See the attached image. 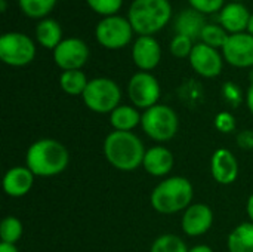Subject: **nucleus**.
I'll list each match as a JSON object with an SVG mask.
<instances>
[{"mask_svg": "<svg viewBox=\"0 0 253 252\" xmlns=\"http://www.w3.org/2000/svg\"><path fill=\"white\" fill-rule=\"evenodd\" d=\"M145 147L133 132L114 131L104 141V156L107 162L119 171L130 172L142 166Z\"/></svg>", "mask_w": 253, "mask_h": 252, "instance_id": "f257e3e1", "label": "nucleus"}, {"mask_svg": "<svg viewBox=\"0 0 253 252\" xmlns=\"http://www.w3.org/2000/svg\"><path fill=\"white\" fill-rule=\"evenodd\" d=\"M25 162L36 177H55L67 169L70 153L62 143L43 138L28 147Z\"/></svg>", "mask_w": 253, "mask_h": 252, "instance_id": "f03ea898", "label": "nucleus"}, {"mask_svg": "<svg viewBox=\"0 0 253 252\" xmlns=\"http://www.w3.org/2000/svg\"><path fill=\"white\" fill-rule=\"evenodd\" d=\"M172 18V4L169 0H133L127 19L133 31L139 36H154Z\"/></svg>", "mask_w": 253, "mask_h": 252, "instance_id": "7ed1b4c3", "label": "nucleus"}, {"mask_svg": "<svg viewBox=\"0 0 253 252\" xmlns=\"http://www.w3.org/2000/svg\"><path fill=\"white\" fill-rule=\"evenodd\" d=\"M194 190L185 177H170L163 180L150 196L151 206L159 214L170 215L185 211L193 201Z\"/></svg>", "mask_w": 253, "mask_h": 252, "instance_id": "20e7f679", "label": "nucleus"}, {"mask_svg": "<svg viewBox=\"0 0 253 252\" xmlns=\"http://www.w3.org/2000/svg\"><path fill=\"white\" fill-rule=\"evenodd\" d=\"M141 126L151 140L166 143L178 134L179 119L172 107L165 104H156L154 107L144 110Z\"/></svg>", "mask_w": 253, "mask_h": 252, "instance_id": "39448f33", "label": "nucleus"}, {"mask_svg": "<svg viewBox=\"0 0 253 252\" xmlns=\"http://www.w3.org/2000/svg\"><path fill=\"white\" fill-rule=\"evenodd\" d=\"M82 98L90 111L111 114L120 105L122 91L113 79L96 77L89 80Z\"/></svg>", "mask_w": 253, "mask_h": 252, "instance_id": "423d86ee", "label": "nucleus"}, {"mask_svg": "<svg viewBox=\"0 0 253 252\" xmlns=\"http://www.w3.org/2000/svg\"><path fill=\"white\" fill-rule=\"evenodd\" d=\"M36 58V43L19 31L4 33L0 37V59L10 67L28 65Z\"/></svg>", "mask_w": 253, "mask_h": 252, "instance_id": "0eeeda50", "label": "nucleus"}, {"mask_svg": "<svg viewBox=\"0 0 253 252\" xmlns=\"http://www.w3.org/2000/svg\"><path fill=\"white\" fill-rule=\"evenodd\" d=\"M133 28L127 18L111 15L102 18L95 28V37L102 48L116 50L127 46L133 37Z\"/></svg>", "mask_w": 253, "mask_h": 252, "instance_id": "6e6552de", "label": "nucleus"}, {"mask_svg": "<svg viewBox=\"0 0 253 252\" xmlns=\"http://www.w3.org/2000/svg\"><path fill=\"white\" fill-rule=\"evenodd\" d=\"M160 83L148 71L135 73L127 83V95L133 107L148 110L160 100Z\"/></svg>", "mask_w": 253, "mask_h": 252, "instance_id": "1a4fd4ad", "label": "nucleus"}, {"mask_svg": "<svg viewBox=\"0 0 253 252\" xmlns=\"http://www.w3.org/2000/svg\"><path fill=\"white\" fill-rule=\"evenodd\" d=\"M89 59V48L84 40L79 37L64 39L53 49V61L62 70H82Z\"/></svg>", "mask_w": 253, "mask_h": 252, "instance_id": "9d476101", "label": "nucleus"}, {"mask_svg": "<svg viewBox=\"0 0 253 252\" xmlns=\"http://www.w3.org/2000/svg\"><path fill=\"white\" fill-rule=\"evenodd\" d=\"M224 59L237 68L253 67V36L246 33L230 34L222 46Z\"/></svg>", "mask_w": 253, "mask_h": 252, "instance_id": "9b49d317", "label": "nucleus"}, {"mask_svg": "<svg viewBox=\"0 0 253 252\" xmlns=\"http://www.w3.org/2000/svg\"><path fill=\"white\" fill-rule=\"evenodd\" d=\"M190 64L193 70L206 79H212L221 74L224 67V56L218 52V49L208 46L205 43H196L190 56Z\"/></svg>", "mask_w": 253, "mask_h": 252, "instance_id": "f8f14e48", "label": "nucleus"}, {"mask_svg": "<svg viewBox=\"0 0 253 252\" xmlns=\"http://www.w3.org/2000/svg\"><path fill=\"white\" fill-rule=\"evenodd\" d=\"M181 224L187 236H202L208 233L213 224V211L205 203H191L184 211Z\"/></svg>", "mask_w": 253, "mask_h": 252, "instance_id": "ddd939ff", "label": "nucleus"}, {"mask_svg": "<svg viewBox=\"0 0 253 252\" xmlns=\"http://www.w3.org/2000/svg\"><path fill=\"white\" fill-rule=\"evenodd\" d=\"M132 59L141 71L150 73L162 59L160 43L154 36H139L132 46Z\"/></svg>", "mask_w": 253, "mask_h": 252, "instance_id": "4468645a", "label": "nucleus"}, {"mask_svg": "<svg viewBox=\"0 0 253 252\" xmlns=\"http://www.w3.org/2000/svg\"><path fill=\"white\" fill-rule=\"evenodd\" d=\"M211 171L216 183L230 186L239 177V162L228 149H218L212 156Z\"/></svg>", "mask_w": 253, "mask_h": 252, "instance_id": "2eb2a0df", "label": "nucleus"}, {"mask_svg": "<svg viewBox=\"0 0 253 252\" xmlns=\"http://www.w3.org/2000/svg\"><path fill=\"white\" fill-rule=\"evenodd\" d=\"M251 15L252 13L242 1H231L222 7L218 21L228 34H239L248 31Z\"/></svg>", "mask_w": 253, "mask_h": 252, "instance_id": "dca6fc26", "label": "nucleus"}, {"mask_svg": "<svg viewBox=\"0 0 253 252\" xmlns=\"http://www.w3.org/2000/svg\"><path fill=\"white\" fill-rule=\"evenodd\" d=\"M34 177L27 166L10 168L3 177V190L10 198H22L33 189Z\"/></svg>", "mask_w": 253, "mask_h": 252, "instance_id": "f3484780", "label": "nucleus"}, {"mask_svg": "<svg viewBox=\"0 0 253 252\" xmlns=\"http://www.w3.org/2000/svg\"><path fill=\"white\" fill-rule=\"evenodd\" d=\"M173 154L163 146H156L147 150L142 168L153 177H165L173 168Z\"/></svg>", "mask_w": 253, "mask_h": 252, "instance_id": "a211bd4d", "label": "nucleus"}, {"mask_svg": "<svg viewBox=\"0 0 253 252\" xmlns=\"http://www.w3.org/2000/svg\"><path fill=\"white\" fill-rule=\"evenodd\" d=\"M205 25H206L205 15L200 13V12H197V10L193 9V7H191V9L182 10V12L176 16L175 24H173L176 34L190 37L191 40L200 39Z\"/></svg>", "mask_w": 253, "mask_h": 252, "instance_id": "6ab92c4d", "label": "nucleus"}, {"mask_svg": "<svg viewBox=\"0 0 253 252\" xmlns=\"http://www.w3.org/2000/svg\"><path fill=\"white\" fill-rule=\"evenodd\" d=\"M36 40L40 43V46L53 50L64 40L59 22L52 18L40 19L36 25Z\"/></svg>", "mask_w": 253, "mask_h": 252, "instance_id": "aec40b11", "label": "nucleus"}, {"mask_svg": "<svg viewBox=\"0 0 253 252\" xmlns=\"http://www.w3.org/2000/svg\"><path fill=\"white\" fill-rule=\"evenodd\" d=\"M141 119L142 114L133 105H119L110 114L111 126L114 128V131H122V132H132V129L141 125Z\"/></svg>", "mask_w": 253, "mask_h": 252, "instance_id": "412c9836", "label": "nucleus"}, {"mask_svg": "<svg viewBox=\"0 0 253 252\" xmlns=\"http://www.w3.org/2000/svg\"><path fill=\"white\" fill-rule=\"evenodd\" d=\"M230 252H253V223H242L228 236Z\"/></svg>", "mask_w": 253, "mask_h": 252, "instance_id": "4be33fe9", "label": "nucleus"}, {"mask_svg": "<svg viewBox=\"0 0 253 252\" xmlns=\"http://www.w3.org/2000/svg\"><path fill=\"white\" fill-rule=\"evenodd\" d=\"M89 80L82 70L62 71L59 76V86L68 95H83Z\"/></svg>", "mask_w": 253, "mask_h": 252, "instance_id": "5701e85b", "label": "nucleus"}, {"mask_svg": "<svg viewBox=\"0 0 253 252\" xmlns=\"http://www.w3.org/2000/svg\"><path fill=\"white\" fill-rule=\"evenodd\" d=\"M58 0H18L19 9L28 18H46L52 12Z\"/></svg>", "mask_w": 253, "mask_h": 252, "instance_id": "b1692460", "label": "nucleus"}, {"mask_svg": "<svg viewBox=\"0 0 253 252\" xmlns=\"http://www.w3.org/2000/svg\"><path fill=\"white\" fill-rule=\"evenodd\" d=\"M228 33L225 31V28L219 24H206L203 31H202V36H200V40L202 43L208 45V46H212L215 49H222V46L225 45L227 39H228Z\"/></svg>", "mask_w": 253, "mask_h": 252, "instance_id": "393cba45", "label": "nucleus"}, {"mask_svg": "<svg viewBox=\"0 0 253 252\" xmlns=\"http://www.w3.org/2000/svg\"><path fill=\"white\" fill-rule=\"evenodd\" d=\"M22 233H24L22 223L16 217H6V218H3V221L0 224L1 242L15 245L22 238Z\"/></svg>", "mask_w": 253, "mask_h": 252, "instance_id": "a878e982", "label": "nucleus"}, {"mask_svg": "<svg viewBox=\"0 0 253 252\" xmlns=\"http://www.w3.org/2000/svg\"><path fill=\"white\" fill-rule=\"evenodd\" d=\"M185 242L176 235H162L159 236L153 245L150 252H188Z\"/></svg>", "mask_w": 253, "mask_h": 252, "instance_id": "bb28decb", "label": "nucleus"}, {"mask_svg": "<svg viewBox=\"0 0 253 252\" xmlns=\"http://www.w3.org/2000/svg\"><path fill=\"white\" fill-rule=\"evenodd\" d=\"M86 3L93 12L105 18V16L117 15V12L123 4V0H86Z\"/></svg>", "mask_w": 253, "mask_h": 252, "instance_id": "cd10ccee", "label": "nucleus"}, {"mask_svg": "<svg viewBox=\"0 0 253 252\" xmlns=\"http://www.w3.org/2000/svg\"><path fill=\"white\" fill-rule=\"evenodd\" d=\"M193 48H194L193 40L181 34H175V37L170 42V52L176 58H188Z\"/></svg>", "mask_w": 253, "mask_h": 252, "instance_id": "c85d7f7f", "label": "nucleus"}, {"mask_svg": "<svg viewBox=\"0 0 253 252\" xmlns=\"http://www.w3.org/2000/svg\"><path fill=\"white\" fill-rule=\"evenodd\" d=\"M190 6L196 9L197 12L208 15V13H216L221 12L225 6V0H188Z\"/></svg>", "mask_w": 253, "mask_h": 252, "instance_id": "c756f323", "label": "nucleus"}, {"mask_svg": "<svg viewBox=\"0 0 253 252\" xmlns=\"http://www.w3.org/2000/svg\"><path fill=\"white\" fill-rule=\"evenodd\" d=\"M215 126L218 131L224 132V134H230L236 131V119L231 113L228 111H222L215 117Z\"/></svg>", "mask_w": 253, "mask_h": 252, "instance_id": "7c9ffc66", "label": "nucleus"}, {"mask_svg": "<svg viewBox=\"0 0 253 252\" xmlns=\"http://www.w3.org/2000/svg\"><path fill=\"white\" fill-rule=\"evenodd\" d=\"M222 94H224V98H225L228 102H231L233 105H237V104H240V101H242V92H240L239 86H236V85L231 83V82H228V83L224 85Z\"/></svg>", "mask_w": 253, "mask_h": 252, "instance_id": "2f4dec72", "label": "nucleus"}, {"mask_svg": "<svg viewBox=\"0 0 253 252\" xmlns=\"http://www.w3.org/2000/svg\"><path fill=\"white\" fill-rule=\"evenodd\" d=\"M251 137H253L252 131H245L240 137H239V141H240V146L242 147H253V140H251Z\"/></svg>", "mask_w": 253, "mask_h": 252, "instance_id": "473e14b6", "label": "nucleus"}, {"mask_svg": "<svg viewBox=\"0 0 253 252\" xmlns=\"http://www.w3.org/2000/svg\"><path fill=\"white\" fill-rule=\"evenodd\" d=\"M246 104L249 107V111L253 114V82H251V86L246 92Z\"/></svg>", "mask_w": 253, "mask_h": 252, "instance_id": "72a5a7b5", "label": "nucleus"}, {"mask_svg": "<svg viewBox=\"0 0 253 252\" xmlns=\"http://www.w3.org/2000/svg\"><path fill=\"white\" fill-rule=\"evenodd\" d=\"M0 252H19V251H18V248H16L15 245L1 242V244H0Z\"/></svg>", "mask_w": 253, "mask_h": 252, "instance_id": "f704fd0d", "label": "nucleus"}, {"mask_svg": "<svg viewBox=\"0 0 253 252\" xmlns=\"http://www.w3.org/2000/svg\"><path fill=\"white\" fill-rule=\"evenodd\" d=\"M246 211H248V215H249V218H251V223H253V193L249 196V199H248Z\"/></svg>", "mask_w": 253, "mask_h": 252, "instance_id": "c9c22d12", "label": "nucleus"}, {"mask_svg": "<svg viewBox=\"0 0 253 252\" xmlns=\"http://www.w3.org/2000/svg\"><path fill=\"white\" fill-rule=\"evenodd\" d=\"M188 252H213V250L211 247H208V245H196Z\"/></svg>", "mask_w": 253, "mask_h": 252, "instance_id": "e433bc0d", "label": "nucleus"}, {"mask_svg": "<svg viewBox=\"0 0 253 252\" xmlns=\"http://www.w3.org/2000/svg\"><path fill=\"white\" fill-rule=\"evenodd\" d=\"M248 33L253 36V13L251 15V19H249V25H248Z\"/></svg>", "mask_w": 253, "mask_h": 252, "instance_id": "4c0bfd02", "label": "nucleus"}, {"mask_svg": "<svg viewBox=\"0 0 253 252\" xmlns=\"http://www.w3.org/2000/svg\"><path fill=\"white\" fill-rule=\"evenodd\" d=\"M0 10L6 12V0H0Z\"/></svg>", "mask_w": 253, "mask_h": 252, "instance_id": "58836bf2", "label": "nucleus"}, {"mask_svg": "<svg viewBox=\"0 0 253 252\" xmlns=\"http://www.w3.org/2000/svg\"><path fill=\"white\" fill-rule=\"evenodd\" d=\"M231 1H243V0H231Z\"/></svg>", "mask_w": 253, "mask_h": 252, "instance_id": "ea45409f", "label": "nucleus"}]
</instances>
